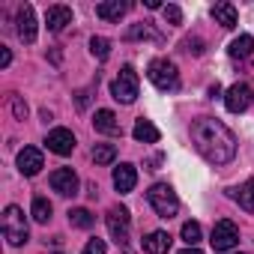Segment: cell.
<instances>
[{"label":"cell","instance_id":"obj_28","mask_svg":"<svg viewBox=\"0 0 254 254\" xmlns=\"http://www.w3.org/2000/svg\"><path fill=\"white\" fill-rule=\"evenodd\" d=\"M129 39H156V33H153L147 24H135V27L129 30Z\"/></svg>","mask_w":254,"mask_h":254},{"label":"cell","instance_id":"obj_16","mask_svg":"<svg viewBox=\"0 0 254 254\" xmlns=\"http://www.w3.org/2000/svg\"><path fill=\"white\" fill-rule=\"evenodd\" d=\"M171 233H165V230H153V233H147L144 236V251L147 254H168L171 251Z\"/></svg>","mask_w":254,"mask_h":254},{"label":"cell","instance_id":"obj_31","mask_svg":"<svg viewBox=\"0 0 254 254\" xmlns=\"http://www.w3.org/2000/svg\"><path fill=\"white\" fill-rule=\"evenodd\" d=\"M9 63H12V51H9L6 45H0V66H3V69H6Z\"/></svg>","mask_w":254,"mask_h":254},{"label":"cell","instance_id":"obj_12","mask_svg":"<svg viewBox=\"0 0 254 254\" xmlns=\"http://www.w3.org/2000/svg\"><path fill=\"white\" fill-rule=\"evenodd\" d=\"M42 168H45L42 150H36V147H24V150L18 153V171H21L24 177H36Z\"/></svg>","mask_w":254,"mask_h":254},{"label":"cell","instance_id":"obj_14","mask_svg":"<svg viewBox=\"0 0 254 254\" xmlns=\"http://www.w3.org/2000/svg\"><path fill=\"white\" fill-rule=\"evenodd\" d=\"M93 126H96V132H102V135H120V132H123V129H120V120H117V114H114V111H108V108L96 111V117H93Z\"/></svg>","mask_w":254,"mask_h":254},{"label":"cell","instance_id":"obj_27","mask_svg":"<svg viewBox=\"0 0 254 254\" xmlns=\"http://www.w3.org/2000/svg\"><path fill=\"white\" fill-rule=\"evenodd\" d=\"M162 15H165L168 24H183V12H180V6H174V3H168V6L162 9Z\"/></svg>","mask_w":254,"mask_h":254},{"label":"cell","instance_id":"obj_6","mask_svg":"<svg viewBox=\"0 0 254 254\" xmlns=\"http://www.w3.org/2000/svg\"><path fill=\"white\" fill-rule=\"evenodd\" d=\"M209 242H212L215 251H230V248L239 242V227H236L230 218H221V221H215Z\"/></svg>","mask_w":254,"mask_h":254},{"label":"cell","instance_id":"obj_22","mask_svg":"<svg viewBox=\"0 0 254 254\" xmlns=\"http://www.w3.org/2000/svg\"><path fill=\"white\" fill-rule=\"evenodd\" d=\"M51 212H54V206H51L45 197H33V206H30V215H33V221L45 224V221L51 218Z\"/></svg>","mask_w":254,"mask_h":254},{"label":"cell","instance_id":"obj_36","mask_svg":"<svg viewBox=\"0 0 254 254\" xmlns=\"http://www.w3.org/2000/svg\"><path fill=\"white\" fill-rule=\"evenodd\" d=\"M180 254H203V251H197V248H186V251H180Z\"/></svg>","mask_w":254,"mask_h":254},{"label":"cell","instance_id":"obj_7","mask_svg":"<svg viewBox=\"0 0 254 254\" xmlns=\"http://www.w3.org/2000/svg\"><path fill=\"white\" fill-rule=\"evenodd\" d=\"M15 33H18V39L27 42V45L36 42V12H33L30 3L18 6V12H15Z\"/></svg>","mask_w":254,"mask_h":254},{"label":"cell","instance_id":"obj_33","mask_svg":"<svg viewBox=\"0 0 254 254\" xmlns=\"http://www.w3.org/2000/svg\"><path fill=\"white\" fill-rule=\"evenodd\" d=\"M218 96H221V87H218V84H212V87H209V99H218Z\"/></svg>","mask_w":254,"mask_h":254},{"label":"cell","instance_id":"obj_17","mask_svg":"<svg viewBox=\"0 0 254 254\" xmlns=\"http://www.w3.org/2000/svg\"><path fill=\"white\" fill-rule=\"evenodd\" d=\"M132 138L135 141H141V144H159V138H162V132L156 129V126L150 123V120H135V129H132Z\"/></svg>","mask_w":254,"mask_h":254},{"label":"cell","instance_id":"obj_3","mask_svg":"<svg viewBox=\"0 0 254 254\" xmlns=\"http://www.w3.org/2000/svg\"><path fill=\"white\" fill-rule=\"evenodd\" d=\"M0 227H3V236H6V242L9 245H24L27 242V218H24V209L21 206H15V203H9L6 209H3V221H0Z\"/></svg>","mask_w":254,"mask_h":254},{"label":"cell","instance_id":"obj_19","mask_svg":"<svg viewBox=\"0 0 254 254\" xmlns=\"http://www.w3.org/2000/svg\"><path fill=\"white\" fill-rule=\"evenodd\" d=\"M212 18H215V24H221L224 30H233V27H236V6L221 0V3L212 6Z\"/></svg>","mask_w":254,"mask_h":254},{"label":"cell","instance_id":"obj_21","mask_svg":"<svg viewBox=\"0 0 254 254\" xmlns=\"http://www.w3.org/2000/svg\"><path fill=\"white\" fill-rule=\"evenodd\" d=\"M233 197L239 200V206L245 209V212H254V180H248V183H242L236 191H233Z\"/></svg>","mask_w":254,"mask_h":254},{"label":"cell","instance_id":"obj_30","mask_svg":"<svg viewBox=\"0 0 254 254\" xmlns=\"http://www.w3.org/2000/svg\"><path fill=\"white\" fill-rule=\"evenodd\" d=\"M9 105H12V114H15V120H24V117H27V105H24L18 96H9Z\"/></svg>","mask_w":254,"mask_h":254},{"label":"cell","instance_id":"obj_1","mask_svg":"<svg viewBox=\"0 0 254 254\" xmlns=\"http://www.w3.org/2000/svg\"><path fill=\"white\" fill-rule=\"evenodd\" d=\"M191 141L209 165H227L236 156V138L215 117H200L191 123Z\"/></svg>","mask_w":254,"mask_h":254},{"label":"cell","instance_id":"obj_20","mask_svg":"<svg viewBox=\"0 0 254 254\" xmlns=\"http://www.w3.org/2000/svg\"><path fill=\"white\" fill-rule=\"evenodd\" d=\"M251 51H254V36H248V33L236 36V39L227 45V54H230L233 60H245V57H251Z\"/></svg>","mask_w":254,"mask_h":254},{"label":"cell","instance_id":"obj_4","mask_svg":"<svg viewBox=\"0 0 254 254\" xmlns=\"http://www.w3.org/2000/svg\"><path fill=\"white\" fill-rule=\"evenodd\" d=\"M147 200H150V206L156 209L159 218H174V215L180 212V197H177V191H174L168 183H156V186L147 191Z\"/></svg>","mask_w":254,"mask_h":254},{"label":"cell","instance_id":"obj_32","mask_svg":"<svg viewBox=\"0 0 254 254\" xmlns=\"http://www.w3.org/2000/svg\"><path fill=\"white\" fill-rule=\"evenodd\" d=\"M186 51H191V54H200V51H203V48H200V39H194V42L189 39V42H186Z\"/></svg>","mask_w":254,"mask_h":254},{"label":"cell","instance_id":"obj_29","mask_svg":"<svg viewBox=\"0 0 254 254\" xmlns=\"http://www.w3.org/2000/svg\"><path fill=\"white\" fill-rule=\"evenodd\" d=\"M105 251H108V245H105V239H99V236L84 245V254H105Z\"/></svg>","mask_w":254,"mask_h":254},{"label":"cell","instance_id":"obj_15","mask_svg":"<svg viewBox=\"0 0 254 254\" xmlns=\"http://www.w3.org/2000/svg\"><path fill=\"white\" fill-rule=\"evenodd\" d=\"M45 24H48L51 33H60L66 24H72V9H69V6H48V12H45Z\"/></svg>","mask_w":254,"mask_h":254},{"label":"cell","instance_id":"obj_26","mask_svg":"<svg viewBox=\"0 0 254 254\" xmlns=\"http://www.w3.org/2000/svg\"><path fill=\"white\" fill-rule=\"evenodd\" d=\"M183 242H186L189 248H194V245L200 242V224H197V221H186V224H183Z\"/></svg>","mask_w":254,"mask_h":254},{"label":"cell","instance_id":"obj_2","mask_svg":"<svg viewBox=\"0 0 254 254\" xmlns=\"http://www.w3.org/2000/svg\"><path fill=\"white\" fill-rule=\"evenodd\" d=\"M147 78H150L162 93H174V90L180 87L177 63L168 60V57H156V60H150V66H147Z\"/></svg>","mask_w":254,"mask_h":254},{"label":"cell","instance_id":"obj_11","mask_svg":"<svg viewBox=\"0 0 254 254\" xmlns=\"http://www.w3.org/2000/svg\"><path fill=\"white\" fill-rule=\"evenodd\" d=\"M45 147L51 153H57V156H69L75 150V135L69 129H51L48 138H45Z\"/></svg>","mask_w":254,"mask_h":254},{"label":"cell","instance_id":"obj_18","mask_svg":"<svg viewBox=\"0 0 254 254\" xmlns=\"http://www.w3.org/2000/svg\"><path fill=\"white\" fill-rule=\"evenodd\" d=\"M126 12H129V3H123V0H108V3H99L96 6V15L102 21H120Z\"/></svg>","mask_w":254,"mask_h":254},{"label":"cell","instance_id":"obj_8","mask_svg":"<svg viewBox=\"0 0 254 254\" xmlns=\"http://www.w3.org/2000/svg\"><path fill=\"white\" fill-rule=\"evenodd\" d=\"M251 102H254V90H251L248 84H233V87L227 90V96H224V108H227L230 114H242V111H248Z\"/></svg>","mask_w":254,"mask_h":254},{"label":"cell","instance_id":"obj_35","mask_svg":"<svg viewBox=\"0 0 254 254\" xmlns=\"http://www.w3.org/2000/svg\"><path fill=\"white\" fill-rule=\"evenodd\" d=\"M147 9H165V6L159 3V0H147Z\"/></svg>","mask_w":254,"mask_h":254},{"label":"cell","instance_id":"obj_5","mask_svg":"<svg viewBox=\"0 0 254 254\" xmlns=\"http://www.w3.org/2000/svg\"><path fill=\"white\" fill-rule=\"evenodd\" d=\"M138 72H135V66H123L120 69V75L111 81V96L117 99V102H123V105H132L135 99H138Z\"/></svg>","mask_w":254,"mask_h":254},{"label":"cell","instance_id":"obj_23","mask_svg":"<svg viewBox=\"0 0 254 254\" xmlns=\"http://www.w3.org/2000/svg\"><path fill=\"white\" fill-rule=\"evenodd\" d=\"M117 159V147L114 144H96L93 147V162L96 165H111Z\"/></svg>","mask_w":254,"mask_h":254},{"label":"cell","instance_id":"obj_25","mask_svg":"<svg viewBox=\"0 0 254 254\" xmlns=\"http://www.w3.org/2000/svg\"><path fill=\"white\" fill-rule=\"evenodd\" d=\"M90 51H93V57L108 60V57H111V42H108L105 36H93V39H90Z\"/></svg>","mask_w":254,"mask_h":254},{"label":"cell","instance_id":"obj_13","mask_svg":"<svg viewBox=\"0 0 254 254\" xmlns=\"http://www.w3.org/2000/svg\"><path fill=\"white\" fill-rule=\"evenodd\" d=\"M135 186H138V171H135V165H120V168H114V189H117L120 194H129Z\"/></svg>","mask_w":254,"mask_h":254},{"label":"cell","instance_id":"obj_34","mask_svg":"<svg viewBox=\"0 0 254 254\" xmlns=\"http://www.w3.org/2000/svg\"><path fill=\"white\" fill-rule=\"evenodd\" d=\"M78 108H87V90L78 93Z\"/></svg>","mask_w":254,"mask_h":254},{"label":"cell","instance_id":"obj_9","mask_svg":"<svg viewBox=\"0 0 254 254\" xmlns=\"http://www.w3.org/2000/svg\"><path fill=\"white\" fill-rule=\"evenodd\" d=\"M129 224H132V215L126 206H111L108 209V230L117 242H126L129 239Z\"/></svg>","mask_w":254,"mask_h":254},{"label":"cell","instance_id":"obj_10","mask_svg":"<svg viewBox=\"0 0 254 254\" xmlns=\"http://www.w3.org/2000/svg\"><path fill=\"white\" fill-rule=\"evenodd\" d=\"M51 189H54L57 194H63V197L78 194V174H75L72 168H57V171L51 174Z\"/></svg>","mask_w":254,"mask_h":254},{"label":"cell","instance_id":"obj_24","mask_svg":"<svg viewBox=\"0 0 254 254\" xmlns=\"http://www.w3.org/2000/svg\"><path fill=\"white\" fill-rule=\"evenodd\" d=\"M69 221H72L75 227H84V230H87V227H93V221H96V218H93V212H90V209H84V206H81V209H69Z\"/></svg>","mask_w":254,"mask_h":254}]
</instances>
